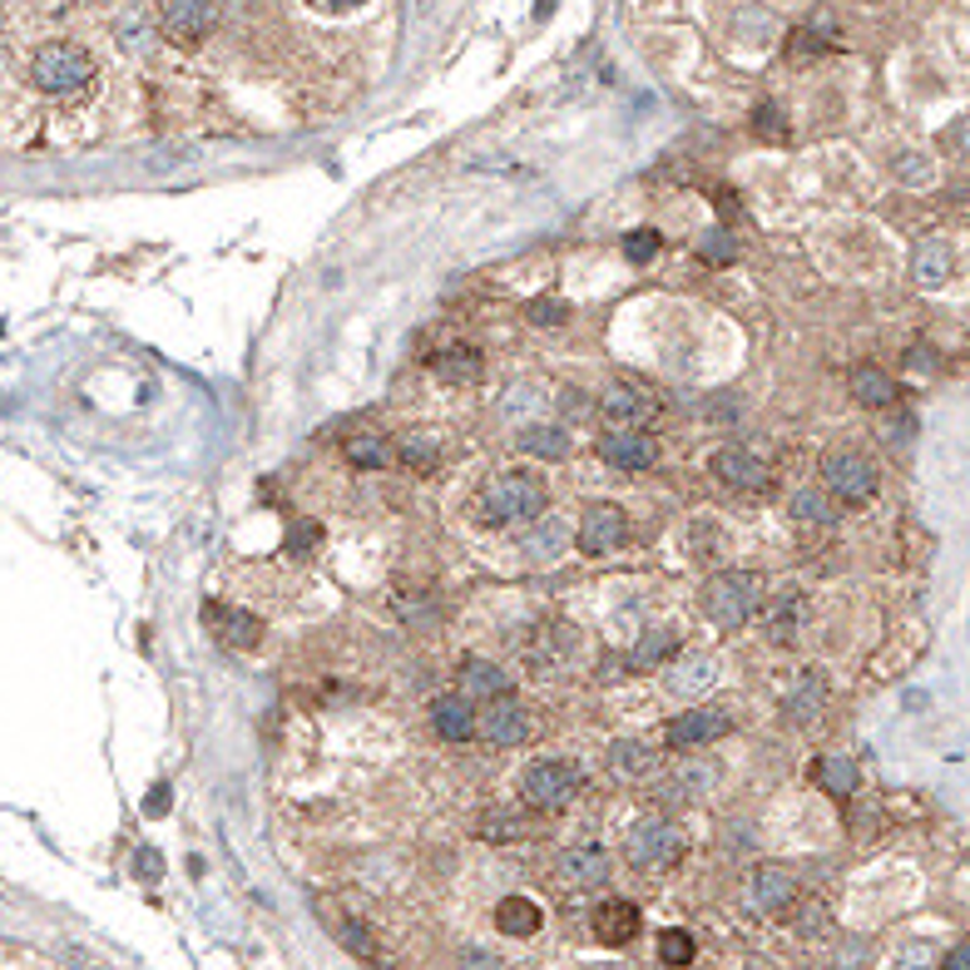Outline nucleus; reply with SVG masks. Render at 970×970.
I'll return each mask as SVG.
<instances>
[{
  "label": "nucleus",
  "instance_id": "obj_1",
  "mask_svg": "<svg viewBox=\"0 0 970 970\" xmlns=\"http://www.w3.org/2000/svg\"><path fill=\"white\" fill-rule=\"evenodd\" d=\"M31 80L40 95H54V99L85 95L95 85V54L75 40H50L31 54Z\"/></svg>",
  "mask_w": 970,
  "mask_h": 970
},
{
  "label": "nucleus",
  "instance_id": "obj_2",
  "mask_svg": "<svg viewBox=\"0 0 970 970\" xmlns=\"http://www.w3.org/2000/svg\"><path fill=\"white\" fill-rule=\"evenodd\" d=\"M545 481L535 471H506L481 490V510L490 525H510V520H539L545 516Z\"/></svg>",
  "mask_w": 970,
  "mask_h": 970
},
{
  "label": "nucleus",
  "instance_id": "obj_3",
  "mask_svg": "<svg viewBox=\"0 0 970 970\" xmlns=\"http://www.w3.org/2000/svg\"><path fill=\"white\" fill-rule=\"evenodd\" d=\"M703 615L718 629H743L748 619L763 609V580L748 570H723L703 584Z\"/></svg>",
  "mask_w": 970,
  "mask_h": 970
},
{
  "label": "nucleus",
  "instance_id": "obj_4",
  "mask_svg": "<svg viewBox=\"0 0 970 970\" xmlns=\"http://www.w3.org/2000/svg\"><path fill=\"white\" fill-rule=\"evenodd\" d=\"M580 787H584V767L574 757H539L520 777V798L539 812H560L580 798Z\"/></svg>",
  "mask_w": 970,
  "mask_h": 970
},
{
  "label": "nucleus",
  "instance_id": "obj_5",
  "mask_svg": "<svg viewBox=\"0 0 970 970\" xmlns=\"http://www.w3.org/2000/svg\"><path fill=\"white\" fill-rule=\"evenodd\" d=\"M683 852H689V837H683V827H674L669 817H644V822H634L625 837V857L639 872H664V866L683 862Z\"/></svg>",
  "mask_w": 970,
  "mask_h": 970
},
{
  "label": "nucleus",
  "instance_id": "obj_6",
  "mask_svg": "<svg viewBox=\"0 0 970 970\" xmlns=\"http://www.w3.org/2000/svg\"><path fill=\"white\" fill-rule=\"evenodd\" d=\"M822 481H827L832 496L852 500V506L876 496V465L866 461L862 451H852V446H832V451L822 456Z\"/></svg>",
  "mask_w": 970,
  "mask_h": 970
},
{
  "label": "nucleus",
  "instance_id": "obj_7",
  "mask_svg": "<svg viewBox=\"0 0 970 970\" xmlns=\"http://www.w3.org/2000/svg\"><path fill=\"white\" fill-rule=\"evenodd\" d=\"M475 728H481L485 738L496 748H516L525 743L530 733H535V723H530V708L516 699V693H500V699H485L481 718H475Z\"/></svg>",
  "mask_w": 970,
  "mask_h": 970
},
{
  "label": "nucleus",
  "instance_id": "obj_8",
  "mask_svg": "<svg viewBox=\"0 0 970 970\" xmlns=\"http://www.w3.org/2000/svg\"><path fill=\"white\" fill-rule=\"evenodd\" d=\"M723 733H733V718H728L723 708H689V713H679V718H669L664 743H669L674 753H689V748L718 743Z\"/></svg>",
  "mask_w": 970,
  "mask_h": 970
},
{
  "label": "nucleus",
  "instance_id": "obj_9",
  "mask_svg": "<svg viewBox=\"0 0 970 970\" xmlns=\"http://www.w3.org/2000/svg\"><path fill=\"white\" fill-rule=\"evenodd\" d=\"M159 25L184 45H198L218 25V0H159Z\"/></svg>",
  "mask_w": 970,
  "mask_h": 970
},
{
  "label": "nucleus",
  "instance_id": "obj_10",
  "mask_svg": "<svg viewBox=\"0 0 970 970\" xmlns=\"http://www.w3.org/2000/svg\"><path fill=\"white\" fill-rule=\"evenodd\" d=\"M629 535V520L619 506H590L580 516V530H574V545H580L584 555H609L619 550Z\"/></svg>",
  "mask_w": 970,
  "mask_h": 970
},
{
  "label": "nucleus",
  "instance_id": "obj_11",
  "mask_svg": "<svg viewBox=\"0 0 970 970\" xmlns=\"http://www.w3.org/2000/svg\"><path fill=\"white\" fill-rule=\"evenodd\" d=\"M574 648H580V634H574L570 625H560V619H550V625H539L535 639L525 644V669L555 674V669H565V664L574 658Z\"/></svg>",
  "mask_w": 970,
  "mask_h": 970
},
{
  "label": "nucleus",
  "instance_id": "obj_12",
  "mask_svg": "<svg viewBox=\"0 0 970 970\" xmlns=\"http://www.w3.org/2000/svg\"><path fill=\"white\" fill-rule=\"evenodd\" d=\"M555 876H560V886H570V892L604 886L609 882V852H604L599 841H580V847H570V852L555 862Z\"/></svg>",
  "mask_w": 970,
  "mask_h": 970
},
{
  "label": "nucleus",
  "instance_id": "obj_13",
  "mask_svg": "<svg viewBox=\"0 0 970 970\" xmlns=\"http://www.w3.org/2000/svg\"><path fill=\"white\" fill-rule=\"evenodd\" d=\"M204 625L214 629L218 644L228 648H258L263 644V619L238 609V604H204Z\"/></svg>",
  "mask_w": 970,
  "mask_h": 970
},
{
  "label": "nucleus",
  "instance_id": "obj_14",
  "mask_svg": "<svg viewBox=\"0 0 970 970\" xmlns=\"http://www.w3.org/2000/svg\"><path fill=\"white\" fill-rule=\"evenodd\" d=\"M792 896H798V882H792L783 866H757V872L748 876V886H743L748 911H757V917H773V911L792 906Z\"/></svg>",
  "mask_w": 970,
  "mask_h": 970
},
{
  "label": "nucleus",
  "instance_id": "obj_15",
  "mask_svg": "<svg viewBox=\"0 0 970 970\" xmlns=\"http://www.w3.org/2000/svg\"><path fill=\"white\" fill-rule=\"evenodd\" d=\"M708 471L718 475L723 485H733V490H763L767 485V465L757 461L753 451H743V446H723V451H713Z\"/></svg>",
  "mask_w": 970,
  "mask_h": 970
},
{
  "label": "nucleus",
  "instance_id": "obj_16",
  "mask_svg": "<svg viewBox=\"0 0 970 970\" xmlns=\"http://www.w3.org/2000/svg\"><path fill=\"white\" fill-rule=\"evenodd\" d=\"M599 456L609 465H619V471H644V465H654V456H658V446H654V436L648 432H604L599 436Z\"/></svg>",
  "mask_w": 970,
  "mask_h": 970
},
{
  "label": "nucleus",
  "instance_id": "obj_17",
  "mask_svg": "<svg viewBox=\"0 0 970 970\" xmlns=\"http://www.w3.org/2000/svg\"><path fill=\"white\" fill-rule=\"evenodd\" d=\"M599 407H604V416L615 421L619 432H644V421H654V397L648 391H639V387H609L599 397Z\"/></svg>",
  "mask_w": 970,
  "mask_h": 970
},
{
  "label": "nucleus",
  "instance_id": "obj_18",
  "mask_svg": "<svg viewBox=\"0 0 970 970\" xmlns=\"http://www.w3.org/2000/svg\"><path fill=\"white\" fill-rule=\"evenodd\" d=\"M723 674H718V658L713 654H683L679 664H674L669 669V693L674 699H703V693L713 689V683H718Z\"/></svg>",
  "mask_w": 970,
  "mask_h": 970
},
{
  "label": "nucleus",
  "instance_id": "obj_19",
  "mask_svg": "<svg viewBox=\"0 0 970 970\" xmlns=\"http://www.w3.org/2000/svg\"><path fill=\"white\" fill-rule=\"evenodd\" d=\"M802 625H808V599H802L798 590L777 594L763 609V634L773 639V644H792V639L802 634Z\"/></svg>",
  "mask_w": 970,
  "mask_h": 970
},
{
  "label": "nucleus",
  "instance_id": "obj_20",
  "mask_svg": "<svg viewBox=\"0 0 970 970\" xmlns=\"http://www.w3.org/2000/svg\"><path fill=\"white\" fill-rule=\"evenodd\" d=\"M639 926H644V917H639V906L625 901V896H615V901H604L599 911H594V936H599L604 946H629V941L639 936Z\"/></svg>",
  "mask_w": 970,
  "mask_h": 970
},
{
  "label": "nucleus",
  "instance_id": "obj_21",
  "mask_svg": "<svg viewBox=\"0 0 970 970\" xmlns=\"http://www.w3.org/2000/svg\"><path fill=\"white\" fill-rule=\"evenodd\" d=\"M565 550H570L565 520H535V525L525 530V539H520V555H525L530 565H555V560H565Z\"/></svg>",
  "mask_w": 970,
  "mask_h": 970
},
{
  "label": "nucleus",
  "instance_id": "obj_22",
  "mask_svg": "<svg viewBox=\"0 0 970 970\" xmlns=\"http://www.w3.org/2000/svg\"><path fill=\"white\" fill-rule=\"evenodd\" d=\"M911 278H917V288L936 292L941 282L950 278V243L946 238H926V243H917V253H911Z\"/></svg>",
  "mask_w": 970,
  "mask_h": 970
},
{
  "label": "nucleus",
  "instance_id": "obj_23",
  "mask_svg": "<svg viewBox=\"0 0 970 970\" xmlns=\"http://www.w3.org/2000/svg\"><path fill=\"white\" fill-rule=\"evenodd\" d=\"M432 728L446 738V743H465L475 733V713L461 693H446V699L432 703Z\"/></svg>",
  "mask_w": 970,
  "mask_h": 970
},
{
  "label": "nucleus",
  "instance_id": "obj_24",
  "mask_svg": "<svg viewBox=\"0 0 970 970\" xmlns=\"http://www.w3.org/2000/svg\"><path fill=\"white\" fill-rule=\"evenodd\" d=\"M822 703H827V679H822L817 669H808L792 683V693L783 699V713H787V723H812L822 713Z\"/></svg>",
  "mask_w": 970,
  "mask_h": 970
},
{
  "label": "nucleus",
  "instance_id": "obj_25",
  "mask_svg": "<svg viewBox=\"0 0 970 970\" xmlns=\"http://www.w3.org/2000/svg\"><path fill=\"white\" fill-rule=\"evenodd\" d=\"M812 777H817V787L827 792V798H852L857 787H862L857 763H852V757H841V753H822L817 767H812Z\"/></svg>",
  "mask_w": 970,
  "mask_h": 970
},
{
  "label": "nucleus",
  "instance_id": "obj_26",
  "mask_svg": "<svg viewBox=\"0 0 970 970\" xmlns=\"http://www.w3.org/2000/svg\"><path fill=\"white\" fill-rule=\"evenodd\" d=\"M609 767H615L619 777H629V783H644V777H654L658 757L648 743H639V738H615L609 743Z\"/></svg>",
  "mask_w": 970,
  "mask_h": 970
},
{
  "label": "nucleus",
  "instance_id": "obj_27",
  "mask_svg": "<svg viewBox=\"0 0 970 970\" xmlns=\"http://www.w3.org/2000/svg\"><path fill=\"white\" fill-rule=\"evenodd\" d=\"M461 689L475 693V699H500V693H510V679L500 664H490V658H461Z\"/></svg>",
  "mask_w": 970,
  "mask_h": 970
},
{
  "label": "nucleus",
  "instance_id": "obj_28",
  "mask_svg": "<svg viewBox=\"0 0 970 970\" xmlns=\"http://www.w3.org/2000/svg\"><path fill=\"white\" fill-rule=\"evenodd\" d=\"M516 441H520V451L539 456V461H565V456H570V432H565V426H545V421L520 426Z\"/></svg>",
  "mask_w": 970,
  "mask_h": 970
},
{
  "label": "nucleus",
  "instance_id": "obj_29",
  "mask_svg": "<svg viewBox=\"0 0 970 970\" xmlns=\"http://www.w3.org/2000/svg\"><path fill=\"white\" fill-rule=\"evenodd\" d=\"M481 372H485V356L475 352V347H465V342L446 347V352L436 356V377H441V381H451V387H465V381H481Z\"/></svg>",
  "mask_w": 970,
  "mask_h": 970
},
{
  "label": "nucleus",
  "instance_id": "obj_30",
  "mask_svg": "<svg viewBox=\"0 0 970 970\" xmlns=\"http://www.w3.org/2000/svg\"><path fill=\"white\" fill-rule=\"evenodd\" d=\"M539 906L530 901V896H506V901L496 906V926L506 931V936H516V941H525V936H535L539 931Z\"/></svg>",
  "mask_w": 970,
  "mask_h": 970
},
{
  "label": "nucleus",
  "instance_id": "obj_31",
  "mask_svg": "<svg viewBox=\"0 0 970 970\" xmlns=\"http://www.w3.org/2000/svg\"><path fill=\"white\" fill-rule=\"evenodd\" d=\"M679 648H683L679 629H648V634H639V644H634V654H629V664H634V669H654V664L674 658Z\"/></svg>",
  "mask_w": 970,
  "mask_h": 970
},
{
  "label": "nucleus",
  "instance_id": "obj_32",
  "mask_svg": "<svg viewBox=\"0 0 970 970\" xmlns=\"http://www.w3.org/2000/svg\"><path fill=\"white\" fill-rule=\"evenodd\" d=\"M852 397L862 401V407H892V401H896V381L886 377L882 367L862 362V367L852 372Z\"/></svg>",
  "mask_w": 970,
  "mask_h": 970
},
{
  "label": "nucleus",
  "instance_id": "obj_33",
  "mask_svg": "<svg viewBox=\"0 0 970 970\" xmlns=\"http://www.w3.org/2000/svg\"><path fill=\"white\" fill-rule=\"evenodd\" d=\"M397 456H401V465L407 471H436L441 465V436H432V432H411V436H401V446H397Z\"/></svg>",
  "mask_w": 970,
  "mask_h": 970
},
{
  "label": "nucleus",
  "instance_id": "obj_34",
  "mask_svg": "<svg viewBox=\"0 0 970 970\" xmlns=\"http://www.w3.org/2000/svg\"><path fill=\"white\" fill-rule=\"evenodd\" d=\"M481 837L485 841H525L530 837V817L520 808H490L481 817Z\"/></svg>",
  "mask_w": 970,
  "mask_h": 970
},
{
  "label": "nucleus",
  "instance_id": "obj_35",
  "mask_svg": "<svg viewBox=\"0 0 970 970\" xmlns=\"http://www.w3.org/2000/svg\"><path fill=\"white\" fill-rule=\"evenodd\" d=\"M342 451H347V461H352V465L377 471V465H387V436H381V432H356Z\"/></svg>",
  "mask_w": 970,
  "mask_h": 970
},
{
  "label": "nucleus",
  "instance_id": "obj_36",
  "mask_svg": "<svg viewBox=\"0 0 970 970\" xmlns=\"http://www.w3.org/2000/svg\"><path fill=\"white\" fill-rule=\"evenodd\" d=\"M693 956H699V941L689 936V931H679V926H669L664 936H658V960L669 970H683V966H693Z\"/></svg>",
  "mask_w": 970,
  "mask_h": 970
},
{
  "label": "nucleus",
  "instance_id": "obj_37",
  "mask_svg": "<svg viewBox=\"0 0 970 970\" xmlns=\"http://www.w3.org/2000/svg\"><path fill=\"white\" fill-rule=\"evenodd\" d=\"M827 50H832V31L822 21L802 25V31L787 40V54H792V60H817V54H827Z\"/></svg>",
  "mask_w": 970,
  "mask_h": 970
},
{
  "label": "nucleus",
  "instance_id": "obj_38",
  "mask_svg": "<svg viewBox=\"0 0 970 970\" xmlns=\"http://www.w3.org/2000/svg\"><path fill=\"white\" fill-rule=\"evenodd\" d=\"M792 520H808V525H832V500L822 490H798V496L787 500Z\"/></svg>",
  "mask_w": 970,
  "mask_h": 970
},
{
  "label": "nucleus",
  "instance_id": "obj_39",
  "mask_svg": "<svg viewBox=\"0 0 970 970\" xmlns=\"http://www.w3.org/2000/svg\"><path fill=\"white\" fill-rule=\"evenodd\" d=\"M525 323H535V327H565V323H570V302H565V298H530V302H525Z\"/></svg>",
  "mask_w": 970,
  "mask_h": 970
},
{
  "label": "nucleus",
  "instance_id": "obj_40",
  "mask_svg": "<svg viewBox=\"0 0 970 970\" xmlns=\"http://www.w3.org/2000/svg\"><path fill=\"white\" fill-rule=\"evenodd\" d=\"M733 253H738V243L728 228H708V233L699 238V258L713 263V268H718V263H733Z\"/></svg>",
  "mask_w": 970,
  "mask_h": 970
},
{
  "label": "nucleus",
  "instance_id": "obj_41",
  "mask_svg": "<svg viewBox=\"0 0 970 970\" xmlns=\"http://www.w3.org/2000/svg\"><path fill=\"white\" fill-rule=\"evenodd\" d=\"M896 179H901V184H911V189H926L931 179H936V169H931V159L926 154H896Z\"/></svg>",
  "mask_w": 970,
  "mask_h": 970
},
{
  "label": "nucleus",
  "instance_id": "obj_42",
  "mask_svg": "<svg viewBox=\"0 0 970 970\" xmlns=\"http://www.w3.org/2000/svg\"><path fill=\"white\" fill-rule=\"evenodd\" d=\"M658 248H664V233H658V228H634V233L625 238V258H629V263L658 258Z\"/></svg>",
  "mask_w": 970,
  "mask_h": 970
},
{
  "label": "nucleus",
  "instance_id": "obj_43",
  "mask_svg": "<svg viewBox=\"0 0 970 970\" xmlns=\"http://www.w3.org/2000/svg\"><path fill=\"white\" fill-rule=\"evenodd\" d=\"M708 783H713V773H693V767H689V773H674L669 783H664V798H669V802H689V798H699Z\"/></svg>",
  "mask_w": 970,
  "mask_h": 970
},
{
  "label": "nucleus",
  "instance_id": "obj_44",
  "mask_svg": "<svg viewBox=\"0 0 970 970\" xmlns=\"http://www.w3.org/2000/svg\"><path fill=\"white\" fill-rule=\"evenodd\" d=\"M892 970H931V946H926V941L901 946V950H896V960H892Z\"/></svg>",
  "mask_w": 970,
  "mask_h": 970
},
{
  "label": "nucleus",
  "instance_id": "obj_45",
  "mask_svg": "<svg viewBox=\"0 0 970 970\" xmlns=\"http://www.w3.org/2000/svg\"><path fill=\"white\" fill-rule=\"evenodd\" d=\"M317 539H323L317 520H298V525H292V535H288V555H307Z\"/></svg>",
  "mask_w": 970,
  "mask_h": 970
},
{
  "label": "nucleus",
  "instance_id": "obj_46",
  "mask_svg": "<svg viewBox=\"0 0 970 970\" xmlns=\"http://www.w3.org/2000/svg\"><path fill=\"white\" fill-rule=\"evenodd\" d=\"M753 119H757V130H767L773 140H783V109H777V105H763Z\"/></svg>",
  "mask_w": 970,
  "mask_h": 970
},
{
  "label": "nucleus",
  "instance_id": "obj_47",
  "mask_svg": "<svg viewBox=\"0 0 970 970\" xmlns=\"http://www.w3.org/2000/svg\"><path fill=\"white\" fill-rule=\"evenodd\" d=\"M906 367L936 372V352H931V347H911V352H906Z\"/></svg>",
  "mask_w": 970,
  "mask_h": 970
},
{
  "label": "nucleus",
  "instance_id": "obj_48",
  "mask_svg": "<svg viewBox=\"0 0 970 970\" xmlns=\"http://www.w3.org/2000/svg\"><path fill=\"white\" fill-rule=\"evenodd\" d=\"M941 970H970V941H960V946H950V956L941 960Z\"/></svg>",
  "mask_w": 970,
  "mask_h": 970
},
{
  "label": "nucleus",
  "instance_id": "obj_49",
  "mask_svg": "<svg viewBox=\"0 0 970 970\" xmlns=\"http://www.w3.org/2000/svg\"><path fill=\"white\" fill-rule=\"evenodd\" d=\"M946 140H950V149H956V154H970V119H960Z\"/></svg>",
  "mask_w": 970,
  "mask_h": 970
},
{
  "label": "nucleus",
  "instance_id": "obj_50",
  "mask_svg": "<svg viewBox=\"0 0 970 970\" xmlns=\"http://www.w3.org/2000/svg\"><path fill=\"white\" fill-rule=\"evenodd\" d=\"M362 0H313V11H327V15H347V11H356Z\"/></svg>",
  "mask_w": 970,
  "mask_h": 970
},
{
  "label": "nucleus",
  "instance_id": "obj_51",
  "mask_svg": "<svg viewBox=\"0 0 970 970\" xmlns=\"http://www.w3.org/2000/svg\"><path fill=\"white\" fill-rule=\"evenodd\" d=\"M134 866H140L144 882H159V857H154V852H140V857H134Z\"/></svg>",
  "mask_w": 970,
  "mask_h": 970
},
{
  "label": "nucleus",
  "instance_id": "obj_52",
  "mask_svg": "<svg viewBox=\"0 0 970 970\" xmlns=\"http://www.w3.org/2000/svg\"><path fill=\"white\" fill-rule=\"evenodd\" d=\"M163 808H169V787L159 783V787H154V792H149V808H144V812H149V817H159Z\"/></svg>",
  "mask_w": 970,
  "mask_h": 970
},
{
  "label": "nucleus",
  "instance_id": "obj_53",
  "mask_svg": "<svg viewBox=\"0 0 970 970\" xmlns=\"http://www.w3.org/2000/svg\"><path fill=\"white\" fill-rule=\"evenodd\" d=\"M465 970H496V960L481 956V950H471V956H465Z\"/></svg>",
  "mask_w": 970,
  "mask_h": 970
}]
</instances>
